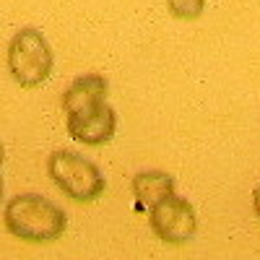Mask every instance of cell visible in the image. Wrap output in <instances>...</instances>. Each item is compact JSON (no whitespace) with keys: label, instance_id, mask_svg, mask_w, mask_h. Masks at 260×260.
Here are the masks:
<instances>
[{"label":"cell","instance_id":"obj_1","mask_svg":"<svg viewBox=\"0 0 260 260\" xmlns=\"http://www.w3.org/2000/svg\"><path fill=\"white\" fill-rule=\"evenodd\" d=\"M6 229L24 242H55L65 232V211L37 192H21L8 201L3 213Z\"/></svg>","mask_w":260,"mask_h":260},{"label":"cell","instance_id":"obj_2","mask_svg":"<svg viewBox=\"0 0 260 260\" xmlns=\"http://www.w3.org/2000/svg\"><path fill=\"white\" fill-rule=\"evenodd\" d=\"M47 175L76 203H94L96 198L104 195V187H107L99 167L68 148H57L50 154Z\"/></svg>","mask_w":260,"mask_h":260},{"label":"cell","instance_id":"obj_3","mask_svg":"<svg viewBox=\"0 0 260 260\" xmlns=\"http://www.w3.org/2000/svg\"><path fill=\"white\" fill-rule=\"evenodd\" d=\"M55 68L50 42L39 29H21L8 42V71L21 89L42 86Z\"/></svg>","mask_w":260,"mask_h":260},{"label":"cell","instance_id":"obj_4","mask_svg":"<svg viewBox=\"0 0 260 260\" xmlns=\"http://www.w3.org/2000/svg\"><path fill=\"white\" fill-rule=\"evenodd\" d=\"M151 229L167 245H185L190 242L195 232H198V216L190 201L180 198V195H169L167 201L154 206L148 211Z\"/></svg>","mask_w":260,"mask_h":260},{"label":"cell","instance_id":"obj_5","mask_svg":"<svg viewBox=\"0 0 260 260\" xmlns=\"http://www.w3.org/2000/svg\"><path fill=\"white\" fill-rule=\"evenodd\" d=\"M117 133V112L110 104H96L81 115L68 117V136L83 146H104Z\"/></svg>","mask_w":260,"mask_h":260},{"label":"cell","instance_id":"obj_6","mask_svg":"<svg viewBox=\"0 0 260 260\" xmlns=\"http://www.w3.org/2000/svg\"><path fill=\"white\" fill-rule=\"evenodd\" d=\"M175 195V177L159 169H146L133 177V198H136V211H151Z\"/></svg>","mask_w":260,"mask_h":260},{"label":"cell","instance_id":"obj_7","mask_svg":"<svg viewBox=\"0 0 260 260\" xmlns=\"http://www.w3.org/2000/svg\"><path fill=\"white\" fill-rule=\"evenodd\" d=\"M104 96H107V78H102V76H81V78H76L68 86V91L62 94L65 117L91 110V107L104 102Z\"/></svg>","mask_w":260,"mask_h":260},{"label":"cell","instance_id":"obj_8","mask_svg":"<svg viewBox=\"0 0 260 260\" xmlns=\"http://www.w3.org/2000/svg\"><path fill=\"white\" fill-rule=\"evenodd\" d=\"M167 3H169V13L180 21L201 18V13L206 8V0H167Z\"/></svg>","mask_w":260,"mask_h":260},{"label":"cell","instance_id":"obj_9","mask_svg":"<svg viewBox=\"0 0 260 260\" xmlns=\"http://www.w3.org/2000/svg\"><path fill=\"white\" fill-rule=\"evenodd\" d=\"M252 208H255V216L260 219V185H257L255 192H252Z\"/></svg>","mask_w":260,"mask_h":260},{"label":"cell","instance_id":"obj_10","mask_svg":"<svg viewBox=\"0 0 260 260\" xmlns=\"http://www.w3.org/2000/svg\"><path fill=\"white\" fill-rule=\"evenodd\" d=\"M3 159H6V151H3V143H0V164H3Z\"/></svg>","mask_w":260,"mask_h":260},{"label":"cell","instance_id":"obj_11","mask_svg":"<svg viewBox=\"0 0 260 260\" xmlns=\"http://www.w3.org/2000/svg\"><path fill=\"white\" fill-rule=\"evenodd\" d=\"M0 201H3V177H0Z\"/></svg>","mask_w":260,"mask_h":260}]
</instances>
